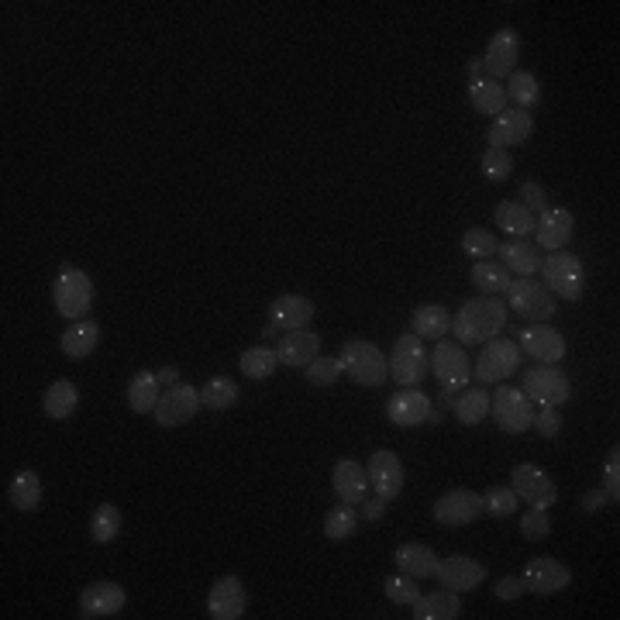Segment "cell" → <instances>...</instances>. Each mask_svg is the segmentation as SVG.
<instances>
[{"label":"cell","mask_w":620,"mask_h":620,"mask_svg":"<svg viewBox=\"0 0 620 620\" xmlns=\"http://www.w3.org/2000/svg\"><path fill=\"white\" fill-rule=\"evenodd\" d=\"M507 304L500 297H476L465 300L459 314L452 317V335L459 345H483L496 338L507 324Z\"/></svg>","instance_id":"cell-1"},{"label":"cell","mask_w":620,"mask_h":620,"mask_svg":"<svg viewBox=\"0 0 620 620\" xmlns=\"http://www.w3.org/2000/svg\"><path fill=\"white\" fill-rule=\"evenodd\" d=\"M338 362H341V372H345L348 379H355L359 386H383L386 379H390V359L366 338L345 341L338 352Z\"/></svg>","instance_id":"cell-2"},{"label":"cell","mask_w":620,"mask_h":620,"mask_svg":"<svg viewBox=\"0 0 620 620\" xmlns=\"http://www.w3.org/2000/svg\"><path fill=\"white\" fill-rule=\"evenodd\" d=\"M538 273H541V279H545V290L552 293V297L569 300V304H576V300L583 297L586 269H583V262H579V255H569L562 248V252L541 259Z\"/></svg>","instance_id":"cell-3"},{"label":"cell","mask_w":620,"mask_h":620,"mask_svg":"<svg viewBox=\"0 0 620 620\" xmlns=\"http://www.w3.org/2000/svg\"><path fill=\"white\" fill-rule=\"evenodd\" d=\"M52 297H56V310L66 321H83L93 307V283L83 269L62 266L56 283H52Z\"/></svg>","instance_id":"cell-4"},{"label":"cell","mask_w":620,"mask_h":620,"mask_svg":"<svg viewBox=\"0 0 620 620\" xmlns=\"http://www.w3.org/2000/svg\"><path fill=\"white\" fill-rule=\"evenodd\" d=\"M521 345L510 338H490L483 341V352H479L476 359V383L486 386V383H503V379H510L517 369H521Z\"/></svg>","instance_id":"cell-5"},{"label":"cell","mask_w":620,"mask_h":620,"mask_svg":"<svg viewBox=\"0 0 620 620\" xmlns=\"http://www.w3.org/2000/svg\"><path fill=\"white\" fill-rule=\"evenodd\" d=\"M503 297H507V307L514 314H521L531 324H548L555 317V297L545 290V283H534V276L514 279Z\"/></svg>","instance_id":"cell-6"},{"label":"cell","mask_w":620,"mask_h":620,"mask_svg":"<svg viewBox=\"0 0 620 620\" xmlns=\"http://www.w3.org/2000/svg\"><path fill=\"white\" fill-rule=\"evenodd\" d=\"M431 372L441 383V393H459L472 383V362L459 341L441 338L431 352Z\"/></svg>","instance_id":"cell-7"},{"label":"cell","mask_w":620,"mask_h":620,"mask_svg":"<svg viewBox=\"0 0 620 620\" xmlns=\"http://www.w3.org/2000/svg\"><path fill=\"white\" fill-rule=\"evenodd\" d=\"M431 372V355L424 352V341L410 331V335L397 338V345H393V355H390V376L397 386H421L424 376Z\"/></svg>","instance_id":"cell-8"},{"label":"cell","mask_w":620,"mask_h":620,"mask_svg":"<svg viewBox=\"0 0 620 620\" xmlns=\"http://www.w3.org/2000/svg\"><path fill=\"white\" fill-rule=\"evenodd\" d=\"M490 414L496 417L503 434H524L534 424V403L517 386H500L496 393H490Z\"/></svg>","instance_id":"cell-9"},{"label":"cell","mask_w":620,"mask_h":620,"mask_svg":"<svg viewBox=\"0 0 620 620\" xmlns=\"http://www.w3.org/2000/svg\"><path fill=\"white\" fill-rule=\"evenodd\" d=\"M524 397L538 407H562L572 397V379L558 366H538L524 372Z\"/></svg>","instance_id":"cell-10"},{"label":"cell","mask_w":620,"mask_h":620,"mask_svg":"<svg viewBox=\"0 0 620 620\" xmlns=\"http://www.w3.org/2000/svg\"><path fill=\"white\" fill-rule=\"evenodd\" d=\"M200 410V390H193L190 383H176L162 390L159 403H155V424L159 428H180V424L193 421V414Z\"/></svg>","instance_id":"cell-11"},{"label":"cell","mask_w":620,"mask_h":620,"mask_svg":"<svg viewBox=\"0 0 620 620\" xmlns=\"http://www.w3.org/2000/svg\"><path fill=\"white\" fill-rule=\"evenodd\" d=\"M510 490L517 493V500L531 503V507H541L548 510L552 503H558V486L552 483V476H548L541 465L534 462H521L514 469V486Z\"/></svg>","instance_id":"cell-12"},{"label":"cell","mask_w":620,"mask_h":620,"mask_svg":"<svg viewBox=\"0 0 620 620\" xmlns=\"http://www.w3.org/2000/svg\"><path fill=\"white\" fill-rule=\"evenodd\" d=\"M434 521L445 524V527H465V524H476L479 517H483V496H479L476 490H465V486H459V490H448L445 496H441L438 503H434Z\"/></svg>","instance_id":"cell-13"},{"label":"cell","mask_w":620,"mask_h":620,"mask_svg":"<svg viewBox=\"0 0 620 620\" xmlns=\"http://www.w3.org/2000/svg\"><path fill=\"white\" fill-rule=\"evenodd\" d=\"M521 352L531 355L534 362H541V366H558V362L565 359V352H569V345H565V338L558 335L555 328H548V324H531V328H524L521 335Z\"/></svg>","instance_id":"cell-14"},{"label":"cell","mask_w":620,"mask_h":620,"mask_svg":"<svg viewBox=\"0 0 620 620\" xmlns=\"http://www.w3.org/2000/svg\"><path fill=\"white\" fill-rule=\"evenodd\" d=\"M517 59H521V38H517L514 28H500L490 38V45H486L483 69L490 80L503 83V76H510L517 69Z\"/></svg>","instance_id":"cell-15"},{"label":"cell","mask_w":620,"mask_h":620,"mask_svg":"<svg viewBox=\"0 0 620 620\" xmlns=\"http://www.w3.org/2000/svg\"><path fill=\"white\" fill-rule=\"evenodd\" d=\"M521 579H524L527 593L552 596V593H562V589L572 583V569L558 562V558H531L527 569L521 572Z\"/></svg>","instance_id":"cell-16"},{"label":"cell","mask_w":620,"mask_h":620,"mask_svg":"<svg viewBox=\"0 0 620 620\" xmlns=\"http://www.w3.org/2000/svg\"><path fill=\"white\" fill-rule=\"evenodd\" d=\"M245 607H248V593L238 576L217 579L211 593H207V614L214 620H238L245 617Z\"/></svg>","instance_id":"cell-17"},{"label":"cell","mask_w":620,"mask_h":620,"mask_svg":"<svg viewBox=\"0 0 620 620\" xmlns=\"http://www.w3.org/2000/svg\"><path fill=\"white\" fill-rule=\"evenodd\" d=\"M434 403L428 393L421 390V386H407V390H400L397 397L386 403V417H390L397 428H417V424H428Z\"/></svg>","instance_id":"cell-18"},{"label":"cell","mask_w":620,"mask_h":620,"mask_svg":"<svg viewBox=\"0 0 620 620\" xmlns=\"http://www.w3.org/2000/svg\"><path fill=\"white\" fill-rule=\"evenodd\" d=\"M572 231H576V217H572V211H565V207H548L534 221L538 248H548V252H562L572 242Z\"/></svg>","instance_id":"cell-19"},{"label":"cell","mask_w":620,"mask_h":620,"mask_svg":"<svg viewBox=\"0 0 620 620\" xmlns=\"http://www.w3.org/2000/svg\"><path fill=\"white\" fill-rule=\"evenodd\" d=\"M534 131V118L531 111H521V107H514V111H503L496 114V121L490 124V131H486V142H490V149H507V145H521L531 138Z\"/></svg>","instance_id":"cell-20"},{"label":"cell","mask_w":620,"mask_h":620,"mask_svg":"<svg viewBox=\"0 0 620 620\" xmlns=\"http://www.w3.org/2000/svg\"><path fill=\"white\" fill-rule=\"evenodd\" d=\"M276 355H279V366L307 369L310 362L321 355V335H314V331H307V328L283 331V338H279V345H276Z\"/></svg>","instance_id":"cell-21"},{"label":"cell","mask_w":620,"mask_h":620,"mask_svg":"<svg viewBox=\"0 0 620 620\" xmlns=\"http://www.w3.org/2000/svg\"><path fill=\"white\" fill-rule=\"evenodd\" d=\"M369 486L376 490V496H383L386 503L397 500L403 490V462L393 452H372L369 455Z\"/></svg>","instance_id":"cell-22"},{"label":"cell","mask_w":620,"mask_h":620,"mask_svg":"<svg viewBox=\"0 0 620 620\" xmlns=\"http://www.w3.org/2000/svg\"><path fill=\"white\" fill-rule=\"evenodd\" d=\"M438 579L445 589H455V593H469L486 579V565L476 562L469 555H452V558H441L438 565Z\"/></svg>","instance_id":"cell-23"},{"label":"cell","mask_w":620,"mask_h":620,"mask_svg":"<svg viewBox=\"0 0 620 620\" xmlns=\"http://www.w3.org/2000/svg\"><path fill=\"white\" fill-rule=\"evenodd\" d=\"M128 603V593L118 583H93L80 593V617H114L124 610Z\"/></svg>","instance_id":"cell-24"},{"label":"cell","mask_w":620,"mask_h":620,"mask_svg":"<svg viewBox=\"0 0 620 620\" xmlns=\"http://www.w3.org/2000/svg\"><path fill=\"white\" fill-rule=\"evenodd\" d=\"M310 317H314V304L304 293H283L269 304V324L276 331H300L310 324Z\"/></svg>","instance_id":"cell-25"},{"label":"cell","mask_w":620,"mask_h":620,"mask_svg":"<svg viewBox=\"0 0 620 620\" xmlns=\"http://www.w3.org/2000/svg\"><path fill=\"white\" fill-rule=\"evenodd\" d=\"M331 486H335L341 503H362L369 493V472L362 462L355 459H338L335 472H331Z\"/></svg>","instance_id":"cell-26"},{"label":"cell","mask_w":620,"mask_h":620,"mask_svg":"<svg viewBox=\"0 0 620 620\" xmlns=\"http://www.w3.org/2000/svg\"><path fill=\"white\" fill-rule=\"evenodd\" d=\"M393 562H397V569L403 572V576H410V579H417V583H424V579L438 576L441 558L434 555L428 545H421V541H407V545L397 548Z\"/></svg>","instance_id":"cell-27"},{"label":"cell","mask_w":620,"mask_h":620,"mask_svg":"<svg viewBox=\"0 0 620 620\" xmlns=\"http://www.w3.org/2000/svg\"><path fill=\"white\" fill-rule=\"evenodd\" d=\"M410 607H414L417 620H455V617H462V600H459L455 589H438V593L417 596Z\"/></svg>","instance_id":"cell-28"},{"label":"cell","mask_w":620,"mask_h":620,"mask_svg":"<svg viewBox=\"0 0 620 620\" xmlns=\"http://www.w3.org/2000/svg\"><path fill=\"white\" fill-rule=\"evenodd\" d=\"M496 255H503V269L517 276H534L541 269V248L531 245L527 238H514V242H503V248H496Z\"/></svg>","instance_id":"cell-29"},{"label":"cell","mask_w":620,"mask_h":620,"mask_svg":"<svg viewBox=\"0 0 620 620\" xmlns=\"http://www.w3.org/2000/svg\"><path fill=\"white\" fill-rule=\"evenodd\" d=\"M452 414L455 421L465 424V428H472V424H479L486 414H490V390H483V386H465L452 397Z\"/></svg>","instance_id":"cell-30"},{"label":"cell","mask_w":620,"mask_h":620,"mask_svg":"<svg viewBox=\"0 0 620 620\" xmlns=\"http://www.w3.org/2000/svg\"><path fill=\"white\" fill-rule=\"evenodd\" d=\"M97 345H100V328L90 321V317H83V321H73L66 331H62V338H59L62 355H69V359H87V355Z\"/></svg>","instance_id":"cell-31"},{"label":"cell","mask_w":620,"mask_h":620,"mask_svg":"<svg viewBox=\"0 0 620 620\" xmlns=\"http://www.w3.org/2000/svg\"><path fill=\"white\" fill-rule=\"evenodd\" d=\"M469 104L476 107L479 114H486V118H496V114L507 111V90H503V83L490 80V76L472 80L469 83Z\"/></svg>","instance_id":"cell-32"},{"label":"cell","mask_w":620,"mask_h":620,"mask_svg":"<svg viewBox=\"0 0 620 620\" xmlns=\"http://www.w3.org/2000/svg\"><path fill=\"white\" fill-rule=\"evenodd\" d=\"M162 397V386H159V376L149 369L135 372L128 383V407L135 410V414H152L155 403Z\"/></svg>","instance_id":"cell-33"},{"label":"cell","mask_w":620,"mask_h":620,"mask_svg":"<svg viewBox=\"0 0 620 620\" xmlns=\"http://www.w3.org/2000/svg\"><path fill=\"white\" fill-rule=\"evenodd\" d=\"M42 407H45V414H49L52 421H66V417H73L76 407H80V390H76L69 379H56V383L45 390Z\"/></svg>","instance_id":"cell-34"},{"label":"cell","mask_w":620,"mask_h":620,"mask_svg":"<svg viewBox=\"0 0 620 620\" xmlns=\"http://www.w3.org/2000/svg\"><path fill=\"white\" fill-rule=\"evenodd\" d=\"M7 496H11L14 507L25 510V514L42 507V479H38V472H31V469L14 472L11 486H7Z\"/></svg>","instance_id":"cell-35"},{"label":"cell","mask_w":620,"mask_h":620,"mask_svg":"<svg viewBox=\"0 0 620 620\" xmlns=\"http://www.w3.org/2000/svg\"><path fill=\"white\" fill-rule=\"evenodd\" d=\"M472 283H476V290H483V297H503L514 279L503 269V262L483 259V262H472Z\"/></svg>","instance_id":"cell-36"},{"label":"cell","mask_w":620,"mask_h":620,"mask_svg":"<svg viewBox=\"0 0 620 620\" xmlns=\"http://www.w3.org/2000/svg\"><path fill=\"white\" fill-rule=\"evenodd\" d=\"M448 328H452V317H448L445 307L428 304V307L414 310V335L421 338V341H424V338L441 341V338L448 335Z\"/></svg>","instance_id":"cell-37"},{"label":"cell","mask_w":620,"mask_h":620,"mask_svg":"<svg viewBox=\"0 0 620 620\" xmlns=\"http://www.w3.org/2000/svg\"><path fill=\"white\" fill-rule=\"evenodd\" d=\"M507 100H514L521 111H531L534 104L541 100V83L534 73H524V69H514V73L507 76Z\"/></svg>","instance_id":"cell-38"},{"label":"cell","mask_w":620,"mask_h":620,"mask_svg":"<svg viewBox=\"0 0 620 620\" xmlns=\"http://www.w3.org/2000/svg\"><path fill=\"white\" fill-rule=\"evenodd\" d=\"M493 217H496V228H503L514 238H527L534 231V221H538L524 204H500L493 211Z\"/></svg>","instance_id":"cell-39"},{"label":"cell","mask_w":620,"mask_h":620,"mask_svg":"<svg viewBox=\"0 0 620 620\" xmlns=\"http://www.w3.org/2000/svg\"><path fill=\"white\" fill-rule=\"evenodd\" d=\"M200 403L211 410H228L238 403V383L228 376H211L204 386H200Z\"/></svg>","instance_id":"cell-40"},{"label":"cell","mask_w":620,"mask_h":620,"mask_svg":"<svg viewBox=\"0 0 620 620\" xmlns=\"http://www.w3.org/2000/svg\"><path fill=\"white\" fill-rule=\"evenodd\" d=\"M118 534H121V510L114 503H100L90 514V538L97 545H111Z\"/></svg>","instance_id":"cell-41"},{"label":"cell","mask_w":620,"mask_h":620,"mask_svg":"<svg viewBox=\"0 0 620 620\" xmlns=\"http://www.w3.org/2000/svg\"><path fill=\"white\" fill-rule=\"evenodd\" d=\"M238 366H242L248 379H269L279 369V355H276V348L255 345V348H245Z\"/></svg>","instance_id":"cell-42"},{"label":"cell","mask_w":620,"mask_h":620,"mask_svg":"<svg viewBox=\"0 0 620 620\" xmlns=\"http://www.w3.org/2000/svg\"><path fill=\"white\" fill-rule=\"evenodd\" d=\"M355 527H359V510H355L352 503H338V507H331L328 517H324V534H328L331 541L352 538Z\"/></svg>","instance_id":"cell-43"},{"label":"cell","mask_w":620,"mask_h":620,"mask_svg":"<svg viewBox=\"0 0 620 620\" xmlns=\"http://www.w3.org/2000/svg\"><path fill=\"white\" fill-rule=\"evenodd\" d=\"M496 248H500V242H496V235L493 231H486V228H469L462 235V252L472 255V262L493 259Z\"/></svg>","instance_id":"cell-44"},{"label":"cell","mask_w":620,"mask_h":620,"mask_svg":"<svg viewBox=\"0 0 620 620\" xmlns=\"http://www.w3.org/2000/svg\"><path fill=\"white\" fill-rule=\"evenodd\" d=\"M517 507H521V500H517V493L510 486H490L483 493V514L490 517H510L517 514Z\"/></svg>","instance_id":"cell-45"},{"label":"cell","mask_w":620,"mask_h":620,"mask_svg":"<svg viewBox=\"0 0 620 620\" xmlns=\"http://www.w3.org/2000/svg\"><path fill=\"white\" fill-rule=\"evenodd\" d=\"M479 169L490 183H507L510 173H514V159H510L507 149H486L483 159H479Z\"/></svg>","instance_id":"cell-46"},{"label":"cell","mask_w":620,"mask_h":620,"mask_svg":"<svg viewBox=\"0 0 620 620\" xmlns=\"http://www.w3.org/2000/svg\"><path fill=\"white\" fill-rule=\"evenodd\" d=\"M304 376H307V383H310V386L324 390V386L338 383V376H341V362H338V359H331V355H317V359L304 369Z\"/></svg>","instance_id":"cell-47"},{"label":"cell","mask_w":620,"mask_h":620,"mask_svg":"<svg viewBox=\"0 0 620 620\" xmlns=\"http://www.w3.org/2000/svg\"><path fill=\"white\" fill-rule=\"evenodd\" d=\"M383 593L390 596L393 603H397V607H410V603L417 600V596H421V586H417V579H410V576H390L383 583Z\"/></svg>","instance_id":"cell-48"},{"label":"cell","mask_w":620,"mask_h":620,"mask_svg":"<svg viewBox=\"0 0 620 620\" xmlns=\"http://www.w3.org/2000/svg\"><path fill=\"white\" fill-rule=\"evenodd\" d=\"M521 531H524V538L527 541H541V538H548V531H552V517H548V510H541V507H531L524 514V521H521Z\"/></svg>","instance_id":"cell-49"},{"label":"cell","mask_w":620,"mask_h":620,"mask_svg":"<svg viewBox=\"0 0 620 620\" xmlns=\"http://www.w3.org/2000/svg\"><path fill=\"white\" fill-rule=\"evenodd\" d=\"M603 493L607 500H620V448H610L607 462H603Z\"/></svg>","instance_id":"cell-50"},{"label":"cell","mask_w":620,"mask_h":620,"mask_svg":"<svg viewBox=\"0 0 620 620\" xmlns=\"http://www.w3.org/2000/svg\"><path fill=\"white\" fill-rule=\"evenodd\" d=\"M534 431L541 434V438H558V431H562V414H558V407H538L534 410Z\"/></svg>","instance_id":"cell-51"},{"label":"cell","mask_w":620,"mask_h":620,"mask_svg":"<svg viewBox=\"0 0 620 620\" xmlns=\"http://www.w3.org/2000/svg\"><path fill=\"white\" fill-rule=\"evenodd\" d=\"M521 204H524L534 217L545 214V211H548V193H545V186H541L538 180L521 183Z\"/></svg>","instance_id":"cell-52"},{"label":"cell","mask_w":620,"mask_h":620,"mask_svg":"<svg viewBox=\"0 0 620 620\" xmlns=\"http://www.w3.org/2000/svg\"><path fill=\"white\" fill-rule=\"evenodd\" d=\"M493 593H496V600L514 603V600H521V596L527 593V586H524V579H521V576H503L500 583L493 586Z\"/></svg>","instance_id":"cell-53"},{"label":"cell","mask_w":620,"mask_h":620,"mask_svg":"<svg viewBox=\"0 0 620 620\" xmlns=\"http://www.w3.org/2000/svg\"><path fill=\"white\" fill-rule=\"evenodd\" d=\"M386 514V500L383 496H372V500H362V517L366 521H379Z\"/></svg>","instance_id":"cell-54"},{"label":"cell","mask_w":620,"mask_h":620,"mask_svg":"<svg viewBox=\"0 0 620 620\" xmlns=\"http://www.w3.org/2000/svg\"><path fill=\"white\" fill-rule=\"evenodd\" d=\"M603 503H610V500H607V493H603V490H593V493H586V496H583V510H586V514H596V510H600Z\"/></svg>","instance_id":"cell-55"},{"label":"cell","mask_w":620,"mask_h":620,"mask_svg":"<svg viewBox=\"0 0 620 620\" xmlns=\"http://www.w3.org/2000/svg\"><path fill=\"white\" fill-rule=\"evenodd\" d=\"M155 376H159V386H162V390H166V386H176V383H180V372H176V366L159 369V372H155Z\"/></svg>","instance_id":"cell-56"},{"label":"cell","mask_w":620,"mask_h":620,"mask_svg":"<svg viewBox=\"0 0 620 620\" xmlns=\"http://www.w3.org/2000/svg\"><path fill=\"white\" fill-rule=\"evenodd\" d=\"M465 73H469V80H483L486 76V69H483V59H469V66H465Z\"/></svg>","instance_id":"cell-57"}]
</instances>
